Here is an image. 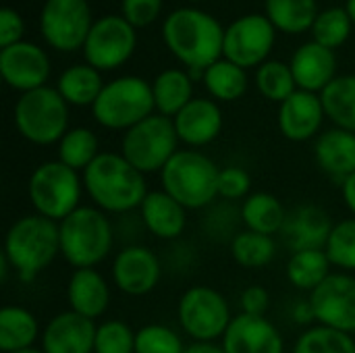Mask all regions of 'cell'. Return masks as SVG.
<instances>
[{
  "mask_svg": "<svg viewBox=\"0 0 355 353\" xmlns=\"http://www.w3.org/2000/svg\"><path fill=\"white\" fill-rule=\"evenodd\" d=\"M162 40L171 54L181 60L187 71H206L223 58L225 27L206 10L181 6L166 15L162 23Z\"/></svg>",
  "mask_w": 355,
  "mask_h": 353,
  "instance_id": "obj_1",
  "label": "cell"
},
{
  "mask_svg": "<svg viewBox=\"0 0 355 353\" xmlns=\"http://www.w3.org/2000/svg\"><path fill=\"white\" fill-rule=\"evenodd\" d=\"M83 187L96 208L116 214L139 208L150 193L144 173L116 152H100L83 171Z\"/></svg>",
  "mask_w": 355,
  "mask_h": 353,
  "instance_id": "obj_2",
  "label": "cell"
},
{
  "mask_svg": "<svg viewBox=\"0 0 355 353\" xmlns=\"http://www.w3.org/2000/svg\"><path fill=\"white\" fill-rule=\"evenodd\" d=\"M60 254L58 225L46 216L29 214L12 223L4 237L2 256L19 273L21 281H33Z\"/></svg>",
  "mask_w": 355,
  "mask_h": 353,
  "instance_id": "obj_3",
  "label": "cell"
},
{
  "mask_svg": "<svg viewBox=\"0 0 355 353\" xmlns=\"http://www.w3.org/2000/svg\"><path fill=\"white\" fill-rule=\"evenodd\" d=\"M60 256L77 268H94L112 250L114 231L108 216L94 206H79L58 223Z\"/></svg>",
  "mask_w": 355,
  "mask_h": 353,
  "instance_id": "obj_4",
  "label": "cell"
},
{
  "mask_svg": "<svg viewBox=\"0 0 355 353\" xmlns=\"http://www.w3.org/2000/svg\"><path fill=\"white\" fill-rule=\"evenodd\" d=\"M216 164L198 150H179L162 169V191L175 198L185 210L210 206L218 196Z\"/></svg>",
  "mask_w": 355,
  "mask_h": 353,
  "instance_id": "obj_5",
  "label": "cell"
},
{
  "mask_svg": "<svg viewBox=\"0 0 355 353\" xmlns=\"http://www.w3.org/2000/svg\"><path fill=\"white\" fill-rule=\"evenodd\" d=\"M156 110L152 83L137 75H125L108 81L100 92L92 114L98 125L112 131H129Z\"/></svg>",
  "mask_w": 355,
  "mask_h": 353,
  "instance_id": "obj_6",
  "label": "cell"
},
{
  "mask_svg": "<svg viewBox=\"0 0 355 353\" xmlns=\"http://www.w3.org/2000/svg\"><path fill=\"white\" fill-rule=\"evenodd\" d=\"M15 127L35 146L56 144L69 131V104L50 85L25 92L15 104Z\"/></svg>",
  "mask_w": 355,
  "mask_h": 353,
  "instance_id": "obj_7",
  "label": "cell"
},
{
  "mask_svg": "<svg viewBox=\"0 0 355 353\" xmlns=\"http://www.w3.org/2000/svg\"><path fill=\"white\" fill-rule=\"evenodd\" d=\"M81 191L83 185L77 171L69 169L60 160L40 164L27 183V196L35 208V214L54 223L64 221L79 208Z\"/></svg>",
  "mask_w": 355,
  "mask_h": 353,
  "instance_id": "obj_8",
  "label": "cell"
},
{
  "mask_svg": "<svg viewBox=\"0 0 355 353\" xmlns=\"http://www.w3.org/2000/svg\"><path fill=\"white\" fill-rule=\"evenodd\" d=\"M179 135L173 119L162 114H152L125 131L121 154L144 175L162 173L168 160L179 152Z\"/></svg>",
  "mask_w": 355,
  "mask_h": 353,
  "instance_id": "obj_9",
  "label": "cell"
},
{
  "mask_svg": "<svg viewBox=\"0 0 355 353\" xmlns=\"http://www.w3.org/2000/svg\"><path fill=\"white\" fill-rule=\"evenodd\" d=\"M177 316L181 329L196 343H214L216 339H223L233 320L225 295L206 285L191 287L181 295Z\"/></svg>",
  "mask_w": 355,
  "mask_h": 353,
  "instance_id": "obj_10",
  "label": "cell"
},
{
  "mask_svg": "<svg viewBox=\"0 0 355 353\" xmlns=\"http://www.w3.org/2000/svg\"><path fill=\"white\" fill-rule=\"evenodd\" d=\"M135 46L137 29L123 15H104L94 21L83 44V56L100 73L114 71L133 56Z\"/></svg>",
  "mask_w": 355,
  "mask_h": 353,
  "instance_id": "obj_11",
  "label": "cell"
},
{
  "mask_svg": "<svg viewBox=\"0 0 355 353\" xmlns=\"http://www.w3.org/2000/svg\"><path fill=\"white\" fill-rule=\"evenodd\" d=\"M92 25L87 0H46L40 10V33L58 52L83 50Z\"/></svg>",
  "mask_w": 355,
  "mask_h": 353,
  "instance_id": "obj_12",
  "label": "cell"
},
{
  "mask_svg": "<svg viewBox=\"0 0 355 353\" xmlns=\"http://www.w3.org/2000/svg\"><path fill=\"white\" fill-rule=\"evenodd\" d=\"M277 29L266 15L250 12L225 27L223 58L241 69H258L264 64L275 48Z\"/></svg>",
  "mask_w": 355,
  "mask_h": 353,
  "instance_id": "obj_13",
  "label": "cell"
},
{
  "mask_svg": "<svg viewBox=\"0 0 355 353\" xmlns=\"http://www.w3.org/2000/svg\"><path fill=\"white\" fill-rule=\"evenodd\" d=\"M310 304L314 318L322 327H331L343 333H355V279L347 273H333L322 285H318Z\"/></svg>",
  "mask_w": 355,
  "mask_h": 353,
  "instance_id": "obj_14",
  "label": "cell"
},
{
  "mask_svg": "<svg viewBox=\"0 0 355 353\" xmlns=\"http://www.w3.org/2000/svg\"><path fill=\"white\" fill-rule=\"evenodd\" d=\"M52 73L48 52L27 40L0 48V75L4 83L21 94L44 87Z\"/></svg>",
  "mask_w": 355,
  "mask_h": 353,
  "instance_id": "obj_15",
  "label": "cell"
},
{
  "mask_svg": "<svg viewBox=\"0 0 355 353\" xmlns=\"http://www.w3.org/2000/svg\"><path fill=\"white\" fill-rule=\"evenodd\" d=\"M162 266L158 256L144 246H127L121 250L112 264L114 285L133 298L148 295L160 281Z\"/></svg>",
  "mask_w": 355,
  "mask_h": 353,
  "instance_id": "obj_16",
  "label": "cell"
},
{
  "mask_svg": "<svg viewBox=\"0 0 355 353\" xmlns=\"http://www.w3.org/2000/svg\"><path fill=\"white\" fill-rule=\"evenodd\" d=\"M225 353H283V335L264 316L239 314L231 320L223 345Z\"/></svg>",
  "mask_w": 355,
  "mask_h": 353,
  "instance_id": "obj_17",
  "label": "cell"
},
{
  "mask_svg": "<svg viewBox=\"0 0 355 353\" xmlns=\"http://www.w3.org/2000/svg\"><path fill=\"white\" fill-rule=\"evenodd\" d=\"M98 327L94 320L69 310L56 314L42 333L44 353H94Z\"/></svg>",
  "mask_w": 355,
  "mask_h": 353,
  "instance_id": "obj_18",
  "label": "cell"
},
{
  "mask_svg": "<svg viewBox=\"0 0 355 353\" xmlns=\"http://www.w3.org/2000/svg\"><path fill=\"white\" fill-rule=\"evenodd\" d=\"M324 117L320 94L297 89L279 106V129L291 141H308L320 131Z\"/></svg>",
  "mask_w": 355,
  "mask_h": 353,
  "instance_id": "obj_19",
  "label": "cell"
},
{
  "mask_svg": "<svg viewBox=\"0 0 355 353\" xmlns=\"http://www.w3.org/2000/svg\"><path fill=\"white\" fill-rule=\"evenodd\" d=\"M297 89L322 94L324 87L337 77V56L335 50L318 44V42H306L302 44L289 62Z\"/></svg>",
  "mask_w": 355,
  "mask_h": 353,
  "instance_id": "obj_20",
  "label": "cell"
},
{
  "mask_svg": "<svg viewBox=\"0 0 355 353\" xmlns=\"http://www.w3.org/2000/svg\"><path fill=\"white\" fill-rule=\"evenodd\" d=\"M179 141L189 148H202L212 144L223 129V110L214 100L193 98L175 119Z\"/></svg>",
  "mask_w": 355,
  "mask_h": 353,
  "instance_id": "obj_21",
  "label": "cell"
},
{
  "mask_svg": "<svg viewBox=\"0 0 355 353\" xmlns=\"http://www.w3.org/2000/svg\"><path fill=\"white\" fill-rule=\"evenodd\" d=\"M331 216L327 210L314 204H304L287 214V223L283 227V235L287 246L293 252L304 250H324L333 231Z\"/></svg>",
  "mask_w": 355,
  "mask_h": 353,
  "instance_id": "obj_22",
  "label": "cell"
},
{
  "mask_svg": "<svg viewBox=\"0 0 355 353\" xmlns=\"http://www.w3.org/2000/svg\"><path fill=\"white\" fill-rule=\"evenodd\" d=\"M67 300L73 312L96 320L110 304V289L106 279L96 268H77L69 279Z\"/></svg>",
  "mask_w": 355,
  "mask_h": 353,
  "instance_id": "obj_23",
  "label": "cell"
},
{
  "mask_svg": "<svg viewBox=\"0 0 355 353\" xmlns=\"http://www.w3.org/2000/svg\"><path fill=\"white\" fill-rule=\"evenodd\" d=\"M314 158L327 175L343 183L355 173V133L339 127L320 133L314 144Z\"/></svg>",
  "mask_w": 355,
  "mask_h": 353,
  "instance_id": "obj_24",
  "label": "cell"
},
{
  "mask_svg": "<svg viewBox=\"0 0 355 353\" xmlns=\"http://www.w3.org/2000/svg\"><path fill=\"white\" fill-rule=\"evenodd\" d=\"M139 212L146 229L158 239H177L187 225L185 208L166 191H150Z\"/></svg>",
  "mask_w": 355,
  "mask_h": 353,
  "instance_id": "obj_25",
  "label": "cell"
},
{
  "mask_svg": "<svg viewBox=\"0 0 355 353\" xmlns=\"http://www.w3.org/2000/svg\"><path fill=\"white\" fill-rule=\"evenodd\" d=\"M156 112L175 119L193 100V79L187 69H164L152 81Z\"/></svg>",
  "mask_w": 355,
  "mask_h": 353,
  "instance_id": "obj_26",
  "label": "cell"
},
{
  "mask_svg": "<svg viewBox=\"0 0 355 353\" xmlns=\"http://www.w3.org/2000/svg\"><path fill=\"white\" fill-rule=\"evenodd\" d=\"M239 218L248 227V231L272 237L277 233H283V227L287 223V212L277 196L258 191L243 200Z\"/></svg>",
  "mask_w": 355,
  "mask_h": 353,
  "instance_id": "obj_27",
  "label": "cell"
},
{
  "mask_svg": "<svg viewBox=\"0 0 355 353\" xmlns=\"http://www.w3.org/2000/svg\"><path fill=\"white\" fill-rule=\"evenodd\" d=\"M102 73L87 62L64 69L58 77L56 89L69 106H94L104 89Z\"/></svg>",
  "mask_w": 355,
  "mask_h": 353,
  "instance_id": "obj_28",
  "label": "cell"
},
{
  "mask_svg": "<svg viewBox=\"0 0 355 353\" xmlns=\"http://www.w3.org/2000/svg\"><path fill=\"white\" fill-rule=\"evenodd\" d=\"M266 17L277 31L297 35L312 31L316 17L320 15L316 0H266Z\"/></svg>",
  "mask_w": 355,
  "mask_h": 353,
  "instance_id": "obj_29",
  "label": "cell"
},
{
  "mask_svg": "<svg viewBox=\"0 0 355 353\" xmlns=\"http://www.w3.org/2000/svg\"><path fill=\"white\" fill-rule=\"evenodd\" d=\"M40 335L35 316L19 306H6L0 310V350L4 353L33 347Z\"/></svg>",
  "mask_w": 355,
  "mask_h": 353,
  "instance_id": "obj_30",
  "label": "cell"
},
{
  "mask_svg": "<svg viewBox=\"0 0 355 353\" xmlns=\"http://www.w3.org/2000/svg\"><path fill=\"white\" fill-rule=\"evenodd\" d=\"M331 260L324 250L293 252L287 262V279L295 289L314 291L331 277Z\"/></svg>",
  "mask_w": 355,
  "mask_h": 353,
  "instance_id": "obj_31",
  "label": "cell"
},
{
  "mask_svg": "<svg viewBox=\"0 0 355 353\" xmlns=\"http://www.w3.org/2000/svg\"><path fill=\"white\" fill-rule=\"evenodd\" d=\"M327 117L345 131L355 133V75L335 77L320 94Z\"/></svg>",
  "mask_w": 355,
  "mask_h": 353,
  "instance_id": "obj_32",
  "label": "cell"
},
{
  "mask_svg": "<svg viewBox=\"0 0 355 353\" xmlns=\"http://www.w3.org/2000/svg\"><path fill=\"white\" fill-rule=\"evenodd\" d=\"M202 81H204L208 94L218 102L239 100L248 92V83H250L248 71L227 58H220L214 64H210L204 71Z\"/></svg>",
  "mask_w": 355,
  "mask_h": 353,
  "instance_id": "obj_33",
  "label": "cell"
},
{
  "mask_svg": "<svg viewBox=\"0 0 355 353\" xmlns=\"http://www.w3.org/2000/svg\"><path fill=\"white\" fill-rule=\"evenodd\" d=\"M100 156V144L92 129L75 127L58 141V160L73 171H85Z\"/></svg>",
  "mask_w": 355,
  "mask_h": 353,
  "instance_id": "obj_34",
  "label": "cell"
},
{
  "mask_svg": "<svg viewBox=\"0 0 355 353\" xmlns=\"http://www.w3.org/2000/svg\"><path fill=\"white\" fill-rule=\"evenodd\" d=\"M231 254L243 268H264L277 256V243L270 235L241 231L231 241Z\"/></svg>",
  "mask_w": 355,
  "mask_h": 353,
  "instance_id": "obj_35",
  "label": "cell"
},
{
  "mask_svg": "<svg viewBox=\"0 0 355 353\" xmlns=\"http://www.w3.org/2000/svg\"><path fill=\"white\" fill-rule=\"evenodd\" d=\"M256 87L266 100L279 104H283L289 96L297 92L291 67L281 60H266L256 69Z\"/></svg>",
  "mask_w": 355,
  "mask_h": 353,
  "instance_id": "obj_36",
  "label": "cell"
},
{
  "mask_svg": "<svg viewBox=\"0 0 355 353\" xmlns=\"http://www.w3.org/2000/svg\"><path fill=\"white\" fill-rule=\"evenodd\" d=\"M293 353H355V341L349 333L318 325L297 339Z\"/></svg>",
  "mask_w": 355,
  "mask_h": 353,
  "instance_id": "obj_37",
  "label": "cell"
},
{
  "mask_svg": "<svg viewBox=\"0 0 355 353\" xmlns=\"http://www.w3.org/2000/svg\"><path fill=\"white\" fill-rule=\"evenodd\" d=\"M352 27H354V21L349 12L345 10V6H331V8L320 10V15L316 17L312 35H314V42L335 50L349 40Z\"/></svg>",
  "mask_w": 355,
  "mask_h": 353,
  "instance_id": "obj_38",
  "label": "cell"
},
{
  "mask_svg": "<svg viewBox=\"0 0 355 353\" xmlns=\"http://www.w3.org/2000/svg\"><path fill=\"white\" fill-rule=\"evenodd\" d=\"M333 266L341 270H355V218L341 221L333 227L324 248Z\"/></svg>",
  "mask_w": 355,
  "mask_h": 353,
  "instance_id": "obj_39",
  "label": "cell"
},
{
  "mask_svg": "<svg viewBox=\"0 0 355 353\" xmlns=\"http://www.w3.org/2000/svg\"><path fill=\"white\" fill-rule=\"evenodd\" d=\"M181 337L164 325H148L135 333V353H183Z\"/></svg>",
  "mask_w": 355,
  "mask_h": 353,
  "instance_id": "obj_40",
  "label": "cell"
},
{
  "mask_svg": "<svg viewBox=\"0 0 355 353\" xmlns=\"http://www.w3.org/2000/svg\"><path fill=\"white\" fill-rule=\"evenodd\" d=\"M94 353H135V333L121 320H106L96 331Z\"/></svg>",
  "mask_w": 355,
  "mask_h": 353,
  "instance_id": "obj_41",
  "label": "cell"
},
{
  "mask_svg": "<svg viewBox=\"0 0 355 353\" xmlns=\"http://www.w3.org/2000/svg\"><path fill=\"white\" fill-rule=\"evenodd\" d=\"M252 177L239 166H227L218 173V196L225 200H243L250 196Z\"/></svg>",
  "mask_w": 355,
  "mask_h": 353,
  "instance_id": "obj_42",
  "label": "cell"
},
{
  "mask_svg": "<svg viewBox=\"0 0 355 353\" xmlns=\"http://www.w3.org/2000/svg\"><path fill=\"white\" fill-rule=\"evenodd\" d=\"M164 0H121V15L135 27L152 25L162 12Z\"/></svg>",
  "mask_w": 355,
  "mask_h": 353,
  "instance_id": "obj_43",
  "label": "cell"
},
{
  "mask_svg": "<svg viewBox=\"0 0 355 353\" xmlns=\"http://www.w3.org/2000/svg\"><path fill=\"white\" fill-rule=\"evenodd\" d=\"M23 33H25L23 17L15 8L4 6L0 10V48H6V46L21 42Z\"/></svg>",
  "mask_w": 355,
  "mask_h": 353,
  "instance_id": "obj_44",
  "label": "cell"
},
{
  "mask_svg": "<svg viewBox=\"0 0 355 353\" xmlns=\"http://www.w3.org/2000/svg\"><path fill=\"white\" fill-rule=\"evenodd\" d=\"M241 314L250 316H264L270 306V295L264 287H248L241 293Z\"/></svg>",
  "mask_w": 355,
  "mask_h": 353,
  "instance_id": "obj_45",
  "label": "cell"
},
{
  "mask_svg": "<svg viewBox=\"0 0 355 353\" xmlns=\"http://www.w3.org/2000/svg\"><path fill=\"white\" fill-rule=\"evenodd\" d=\"M341 196H343L345 206L354 212L355 216V173L341 183Z\"/></svg>",
  "mask_w": 355,
  "mask_h": 353,
  "instance_id": "obj_46",
  "label": "cell"
},
{
  "mask_svg": "<svg viewBox=\"0 0 355 353\" xmlns=\"http://www.w3.org/2000/svg\"><path fill=\"white\" fill-rule=\"evenodd\" d=\"M293 318H295L297 322H302V325L316 320V318H314V310H312V304H310V300H308V302H304V304H300V306L295 308V312H293Z\"/></svg>",
  "mask_w": 355,
  "mask_h": 353,
  "instance_id": "obj_47",
  "label": "cell"
},
{
  "mask_svg": "<svg viewBox=\"0 0 355 353\" xmlns=\"http://www.w3.org/2000/svg\"><path fill=\"white\" fill-rule=\"evenodd\" d=\"M183 353H225V350L214 343H191Z\"/></svg>",
  "mask_w": 355,
  "mask_h": 353,
  "instance_id": "obj_48",
  "label": "cell"
},
{
  "mask_svg": "<svg viewBox=\"0 0 355 353\" xmlns=\"http://www.w3.org/2000/svg\"><path fill=\"white\" fill-rule=\"evenodd\" d=\"M345 10L349 12V17H352L355 25V0H345Z\"/></svg>",
  "mask_w": 355,
  "mask_h": 353,
  "instance_id": "obj_49",
  "label": "cell"
},
{
  "mask_svg": "<svg viewBox=\"0 0 355 353\" xmlns=\"http://www.w3.org/2000/svg\"><path fill=\"white\" fill-rule=\"evenodd\" d=\"M12 353H44V350H37V347H25V350H19V352Z\"/></svg>",
  "mask_w": 355,
  "mask_h": 353,
  "instance_id": "obj_50",
  "label": "cell"
},
{
  "mask_svg": "<svg viewBox=\"0 0 355 353\" xmlns=\"http://www.w3.org/2000/svg\"><path fill=\"white\" fill-rule=\"evenodd\" d=\"M189 2H204V0H189Z\"/></svg>",
  "mask_w": 355,
  "mask_h": 353,
  "instance_id": "obj_51",
  "label": "cell"
}]
</instances>
